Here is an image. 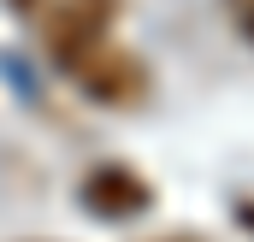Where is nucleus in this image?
<instances>
[{
    "label": "nucleus",
    "instance_id": "f03ea898",
    "mask_svg": "<svg viewBox=\"0 0 254 242\" xmlns=\"http://www.w3.org/2000/svg\"><path fill=\"white\" fill-rule=\"evenodd\" d=\"M71 83H77L83 95L107 101V107H130V101H142V95H148V71H142V60H136L130 48H119V42L95 48L89 60L71 71Z\"/></svg>",
    "mask_w": 254,
    "mask_h": 242
},
{
    "label": "nucleus",
    "instance_id": "f257e3e1",
    "mask_svg": "<svg viewBox=\"0 0 254 242\" xmlns=\"http://www.w3.org/2000/svg\"><path fill=\"white\" fill-rule=\"evenodd\" d=\"M113 12H119V0H54L42 12V42H48V54L65 77L95 48L113 42Z\"/></svg>",
    "mask_w": 254,
    "mask_h": 242
},
{
    "label": "nucleus",
    "instance_id": "7ed1b4c3",
    "mask_svg": "<svg viewBox=\"0 0 254 242\" xmlns=\"http://www.w3.org/2000/svg\"><path fill=\"white\" fill-rule=\"evenodd\" d=\"M148 201H154V189H148V178H136L130 166H95L83 178V207L95 219H136Z\"/></svg>",
    "mask_w": 254,
    "mask_h": 242
}]
</instances>
